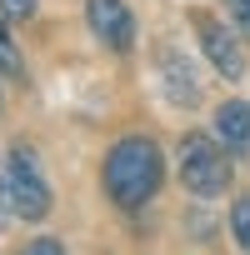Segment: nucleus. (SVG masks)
Instances as JSON below:
<instances>
[{"label": "nucleus", "mask_w": 250, "mask_h": 255, "mask_svg": "<svg viewBox=\"0 0 250 255\" xmlns=\"http://www.w3.org/2000/svg\"><path fill=\"white\" fill-rule=\"evenodd\" d=\"M85 20L105 50H130L135 45V15L125 0H85Z\"/></svg>", "instance_id": "5"}, {"label": "nucleus", "mask_w": 250, "mask_h": 255, "mask_svg": "<svg viewBox=\"0 0 250 255\" xmlns=\"http://www.w3.org/2000/svg\"><path fill=\"white\" fill-rule=\"evenodd\" d=\"M25 255H65V245H60L55 235H40L35 245H25Z\"/></svg>", "instance_id": "11"}, {"label": "nucleus", "mask_w": 250, "mask_h": 255, "mask_svg": "<svg viewBox=\"0 0 250 255\" xmlns=\"http://www.w3.org/2000/svg\"><path fill=\"white\" fill-rule=\"evenodd\" d=\"M225 5L235 10V25H240V30H250V0H225Z\"/></svg>", "instance_id": "12"}, {"label": "nucleus", "mask_w": 250, "mask_h": 255, "mask_svg": "<svg viewBox=\"0 0 250 255\" xmlns=\"http://www.w3.org/2000/svg\"><path fill=\"white\" fill-rule=\"evenodd\" d=\"M190 25H195V35H200V50H205V60H210V65H215L225 80H240V75H245V50H240L235 30H230L225 20L205 15V10H195V15H190Z\"/></svg>", "instance_id": "4"}, {"label": "nucleus", "mask_w": 250, "mask_h": 255, "mask_svg": "<svg viewBox=\"0 0 250 255\" xmlns=\"http://www.w3.org/2000/svg\"><path fill=\"white\" fill-rule=\"evenodd\" d=\"M5 190H10V210L20 220H45L55 195H50V180L40 170V155L30 145H10L5 155Z\"/></svg>", "instance_id": "2"}, {"label": "nucleus", "mask_w": 250, "mask_h": 255, "mask_svg": "<svg viewBox=\"0 0 250 255\" xmlns=\"http://www.w3.org/2000/svg\"><path fill=\"white\" fill-rule=\"evenodd\" d=\"M160 85H165V100H170V105H180V110L200 105V80H195V65H190L175 45H165V50H160Z\"/></svg>", "instance_id": "6"}, {"label": "nucleus", "mask_w": 250, "mask_h": 255, "mask_svg": "<svg viewBox=\"0 0 250 255\" xmlns=\"http://www.w3.org/2000/svg\"><path fill=\"white\" fill-rule=\"evenodd\" d=\"M165 180V155L155 140L145 135H125L110 145L105 155V195L120 205V210H140Z\"/></svg>", "instance_id": "1"}, {"label": "nucleus", "mask_w": 250, "mask_h": 255, "mask_svg": "<svg viewBox=\"0 0 250 255\" xmlns=\"http://www.w3.org/2000/svg\"><path fill=\"white\" fill-rule=\"evenodd\" d=\"M0 105H5V90H0Z\"/></svg>", "instance_id": "14"}, {"label": "nucleus", "mask_w": 250, "mask_h": 255, "mask_svg": "<svg viewBox=\"0 0 250 255\" xmlns=\"http://www.w3.org/2000/svg\"><path fill=\"white\" fill-rule=\"evenodd\" d=\"M230 230H235V245L250 255V195H235V205H230Z\"/></svg>", "instance_id": "9"}, {"label": "nucleus", "mask_w": 250, "mask_h": 255, "mask_svg": "<svg viewBox=\"0 0 250 255\" xmlns=\"http://www.w3.org/2000/svg\"><path fill=\"white\" fill-rule=\"evenodd\" d=\"M10 210V190H5V175H0V215Z\"/></svg>", "instance_id": "13"}, {"label": "nucleus", "mask_w": 250, "mask_h": 255, "mask_svg": "<svg viewBox=\"0 0 250 255\" xmlns=\"http://www.w3.org/2000/svg\"><path fill=\"white\" fill-rule=\"evenodd\" d=\"M0 15L5 20H35V0H0Z\"/></svg>", "instance_id": "10"}, {"label": "nucleus", "mask_w": 250, "mask_h": 255, "mask_svg": "<svg viewBox=\"0 0 250 255\" xmlns=\"http://www.w3.org/2000/svg\"><path fill=\"white\" fill-rule=\"evenodd\" d=\"M0 75H25V60H20V50H15V35H10V25H5V15H0Z\"/></svg>", "instance_id": "8"}, {"label": "nucleus", "mask_w": 250, "mask_h": 255, "mask_svg": "<svg viewBox=\"0 0 250 255\" xmlns=\"http://www.w3.org/2000/svg\"><path fill=\"white\" fill-rule=\"evenodd\" d=\"M180 180H185V190L195 200L225 195V185H230V155L210 135H185L180 140Z\"/></svg>", "instance_id": "3"}, {"label": "nucleus", "mask_w": 250, "mask_h": 255, "mask_svg": "<svg viewBox=\"0 0 250 255\" xmlns=\"http://www.w3.org/2000/svg\"><path fill=\"white\" fill-rule=\"evenodd\" d=\"M215 135H220V145H225L230 155H250V105L225 100V105L215 110Z\"/></svg>", "instance_id": "7"}]
</instances>
